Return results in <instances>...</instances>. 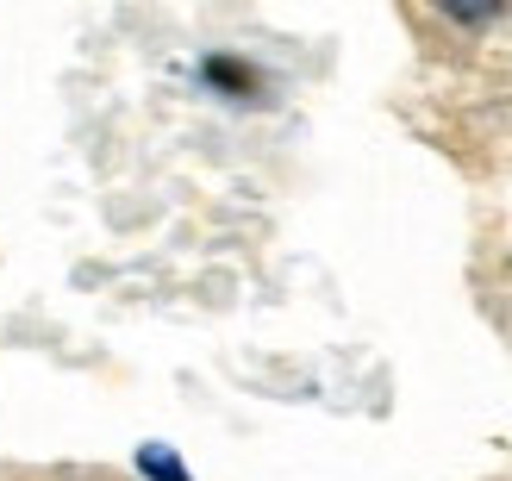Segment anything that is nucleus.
Returning <instances> with one entry per match:
<instances>
[{
    "label": "nucleus",
    "mask_w": 512,
    "mask_h": 481,
    "mask_svg": "<svg viewBox=\"0 0 512 481\" xmlns=\"http://www.w3.org/2000/svg\"><path fill=\"white\" fill-rule=\"evenodd\" d=\"M144 475H150V481H188L182 469H175V463L163 457V450H144Z\"/></svg>",
    "instance_id": "obj_1"
}]
</instances>
